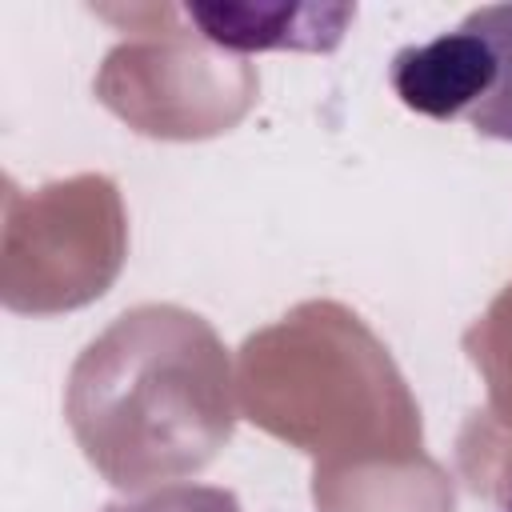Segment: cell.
<instances>
[{
	"label": "cell",
	"mask_w": 512,
	"mask_h": 512,
	"mask_svg": "<svg viewBox=\"0 0 512 512\" xmlns=\"http://www.w3.org/2000/svg\"><path fill=\"white\" fill-rule=\"evenodd\" d=\"M388 80L408 112L512 144V4H480L452 32L400 48Z\"/></svg>",
	"instance_id": "cell-1"
},
{
	"label": "cell",
	"mask_w": 512,
	"mask_h": 512,
	"mask_svg": "<svg viewBox=\"0 0 512 512\" xmlns=\"http://www.w3.org/2000/svg\"><path fill=\"white\" fill-rule=\"evenodd\" d=\"M184 16L200 28L204 40L228 52H264V48H300L332 52L344 40L356 8H316V4H184Z\"/></svg>",
	"instance_id": "cell-2"
},
{
	"label": "cell",
	"mask_w": 512,
	"mask_h": 512,
	"mask_svg": "<svg viewBox=\"0 0 512 512\" xmlns=\"http://www.w3.org/2000/svg\"><path fill=\"white\" fill-rule=\"evenodd\" d=\"M104 512H244L236 492L216 484H164L156 492L116 500Z\"/></svg>",
	"instance_id": "cell-3"
}]
</instances>
